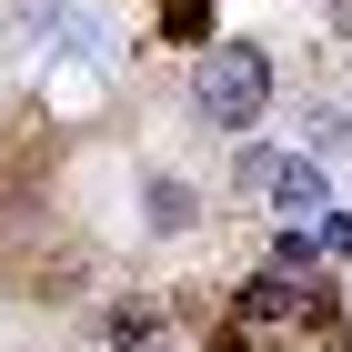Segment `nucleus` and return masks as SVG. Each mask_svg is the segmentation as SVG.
Instances as JSON below:
<instances>
[{
	"instance_id": "nucleus-4",
	"label": "nucleus",
	"mask_w": 352,
	"mask_h": 352,
	"mask_svg": "<svg viewBox=\"0 0 352 352\" xmlns=\"http://www.w3.org/2000/svg\"><path fill=\"white\" fill-rule=\"evenodd\" d=\"M352 151V111H312L302 121V162H342Z\"/></svg>"
},
{
	"instance_id": "nucleus-7",
	"label": "nucleus",
	"mask_w": 352,
	"mask_h": 352,
	"mask_svg": "<svg viewBox=\"0 0 352 352\" xmlns=\"http://www.w3.org/2000/svg\"><path fill=\"white\" fill-rule=\"evenodd\" d=\"M272 162H282L272 141H242V151H232V191H262V182H272Z\"/></svg>"
},
{
	"instance_id": "nucleus-1",
	"label": "nucleus",
	"mask_w": 352,
	"mask_h": 352,
	"mask_svg": "<svg viewBox=\"0 0 352 352\" xmlns=\"http://www.w3.org/2000/svg\"><path fill=\"white\" fill-rule=\"evenodd\" d=\"M272 91H282V71H272L262 41H212V51L191 60V121H201V131H232V141L262 131Z\"/></svg>"
},
{
	"instance_id": "nucleus-5",
	"label": "nucleus",
	"mask_w": 352,
	"mask_h": 352,
	"mask_svg": "<svg viewBox=\"0 0 352 352\" xmlns=\"http://www.w3.org/2000/svg\"><path fill=\"white\" fill-rule=\"evenodd\" d=\"M302 242H312V262H322V272H332V262H352V212H342V201H332V212L312 221Z\"/></svg>"
},
{
	"instance_id": "nucleus-8",
	"label": "nucleus",
	"mask_w": 352,
	"mask_h": 352,
	"mask_svg": "<svg viewBox=\"0 0 352 352\" xmlns=\"http://www.w3.org/2000/svg\"><path fill=\"white\" fill-rule=\"evenodd\" d=\"M201 352H252V332H212V342H201Z\"/></svg>"
},
{
	"instance_id": "nucleus-2",
	"label": "nucleus",
	"mask_w": 352,
	"mask_h": 352,
	"mask_svg": "<svg viewBox=\"0 0 352 352\" xmlns=\"http://www.w3.org/2000/svg\"><path fill=\"white\" fill-rule=\"evenodd\" d=\"M262 201H272V232H312V221L332 212V182H322V162L282 151V162H272V182H262Z\"/></svg>"
},
{
	"instance_id": "nucleus-3",
	"label": "nucleus",
	"mask_w": 352,
	"mask_h": 352,
	"mask_svg": "<svg viewBox=\"0 0 352 352\" xmlns=\"http://www.w3.org/2000/svg\"><path fill=\"white\" fill-rule=\"evenodd\" d=\"M141 221H151V232H162V242H182V232H201V191L191 182H171V171H151V182H141Z\"/></svg>"
},
{
	"instance_id": "nucleus-6",
	"label": "nucleus",
	"mask_w": 352,
	"mask_h": 352,
	"mask_svg": "<svg viewBox=\"0 0 352 352\" xmlns=\"http://www.w3.org/2000/svg\"><path fill=\"white\" fill-rule=\"evenodd\" d=\"M162 41H201V51H212L221 30H212V0H171L162 10Z\"/></svg>"
},
{
	"instance_id": "nucleus-9",
	"label": "nucleus",
	"mask_w": 352,
	"mask_h": 352,
	"mask_svg": "<svg viewBox=\"0 0 352 352\" xmlns=\"http://www.w3.org/2000/svg\"><path fill=\"white\" fill-rule=\"evenodd\" d=\"M332 30H342V41H352V0H332Z\"/></svg>"
},
{
	"instance_id": "nucleus-10",
	"label": "nucleus",
	"mask_w": 352,
	"mask_h": 352,
	"mask_svg": "<svg viewBox=\"0 0 352 352\" xmlns=\"http://www.w3.org/2000/svg\"><path fill=\"white\" fill-rule=\"evenodd\" d=\"M342 111H352V101H342Z\"/></svg>"
}]
</instances>
